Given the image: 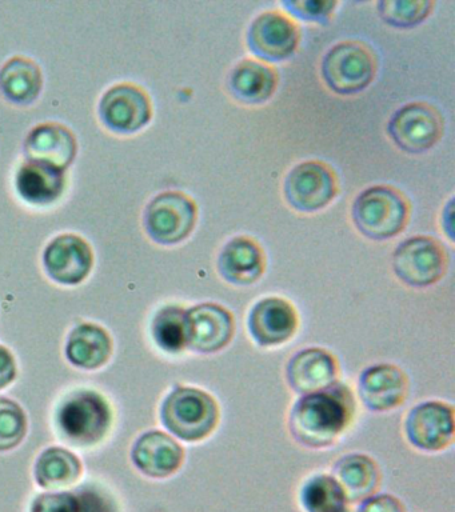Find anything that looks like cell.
<instances>
[{
  "label": "cell",
  "mask_w": 455,
  "mask_h": 512,
  "mask_svg": "<svg viewBox=\"0 0 455 512\" xmlns=\"http://www.w3.org/2000/svg\"><path fill=\"white\" fill-rule=\"evenodd\" d=\"M357 399L346 383L337 380L330 386L301 395L291 406L287 428L302 447L323 450L334 446L353 426Z\"/></svg>",
  "instance_id": "6da1fadb"
},
{
  "label": "cell",
  "mask_w": 455,
  "mask_h": 512,
  "mask_svg": "<svg viewBox=\"0 0 455 512\" xmlns=\"http://www.w3.org/2000/svg\"><path fill=\"white\" fill-rule=\"evenodd\" d=\"M163 426L187 443L210 438L221 422V407L213 394L202 388L175 386L163 400Z\"/></svg>",
  "instance_id": "7a4b0ae2"
},
{
  "label": "cell",
  "mask_w": 455,
  "mask_h": 512,
  "mask_svg": "<svg viewBox=\"0 0 455 512\" xmlns=\"http://www.w3.org/2000/svg\"><path fill=\"white\" fill-rule=\"evenodd\" d=\"M410 208L405 196L389 186L366 188L351 208L354 226L366 238L387 240L405 230Z\"/></svg>",
  "instance_id": "3957f363"
},
{
  "label": "cell",
  "mask_w": 455,
  "mask_h": 512,
  "mask_svg": "<svg viewBox=\"0 0 455 512\" xmlns=\"http://www.w3.org/2000/svg\"><path fill=\"white\" fill-rule=\"evenodd\" d=\"M110 404L94 391H78L67 396L58 411L63 436L77 446H91L105 438L111 426Z\"/></svg>",
  "instance_id": "277c9868"
},
{
  "label": "cell",
  "mask_w": 455,
  "mask_h": 512,
  "mask_svg": "<svg viewBox=\"0 0 455 512\" xmlns=\"http://www.w3.org/2000/svg\"><path fill=\"white\" fill-rule=\"evenodd\" d=\"M322 78L338 95H354L365 90L377 74L373 52L358 42H342L323 56Z\"/></svg>",
  "instance_id": "5b68a950"
},
{
  "label": "cell",
  "mask_w": 455,
  "mask_h": 512,
  "mask_svg": "<svg viewBox=\"0 0 455 512\" xmlns=\"http://www.w3.org/2000/svg\"><path fill=\"white\" fill-rule=\"evenodd\" d=\"M393 270L406 286L425 288L446 274L447 255L437 239L414 236L398 244L393 254Z\"/></svg>",
  "instance_id": "8992f818"
},
{
  "label": "cell",
  "mask_w": 455,
  "mask_h": 512,
  "mask_svg": "<svg viewBox=\"0 0 455 512\" xmlns=\"http://www.w3.org/2000/svg\"><path fill=\"white\" fill-rule=\"evenodd\" d=\"M197 223V206L178 191L162 192L149 203L145 227L150 238L163 246H173L189 238Z\"/></svg>",
  "instance_id": "52a82bcc"
},
{
  "label": "cell",
  "mask_w": 455,
  "mask_h": 512,
  "mask_svg": "<svg viewBox=\"0 0 455 512\" xmlns=\"http://www.w3.org/2000/svg\"><path fill=\"white\" fill-rule=\"evenodd\" d=\"M455 411L442 400H425L406 414L403 431L410 446L418 451L441 452L454 442Z\"/></svg>",
  "instance_id": "ba28073f"
},
{
  "label": "cell",
  "mask_w": 455,
  "mask_h": 512,
  "mask_svg": "<svg viewBox=\"0 0 455 512\" xmlns=\"http://www.w3.org/2000/svg\"><path fill=\"white\" fill-rule=\"evenodd\" d=\"M283 192L294 210L319 211L329 206L337 195V178L327 164L309 160L291 168L283 184Z\"/></svg>",
  "instance_id": "9c48e42d"
},
{
  "label": "cell",
  "mask_w": 455,
  "mask_h": 512,
  "mask_svg": "<svg viewBox=\"0 0 455 512\" xmlns=\"http://www.w3.org/2000/svg\"><path fill=\"white\" fill-rule=\"evenodd\" d=\"M441 115L425 103H410L399 108L387 124V132L397 147L409 154H423L441 139Z\"/></svg>",
  "instance_id": "30bf717a"
},
{
  "label": "cell",
  "mask_w": 455,
  "mask_h": 512,
  "mask_svg": "<svg viewBox=\"0 0 455 512\" xmlns=\"http://www.w3.org/2000/svg\"><path fill=\"white\" fill-rule=\"evenodd\" d=\"M235 335V319L217 303L195 304L186 310V347L201 355L225 350Z\"/></svg>",
  "instance_id": "8fae6325"
},
{
  "label": "cell",
  "mask_w": 455,
  "mask_h": 512,
  "mask_svg": "<svg viewBox=\"0 0 455 512\" xmlns=\"http://www.w3.org/2000/svg\"><path fill=\"white\" fill-rule=\"evenodd\" d=\"M298 328L297 308L281 296L258 300L247 315V331L259 347L283 346L297 335Z\"/></svg>",
  "instance_id": "7c38bea8"
},
{
  "label": "cell",
  "mask_w": 455,
  "mask_h": 512,
  "mask_svg": "<svg viewBox=\"0 0 455 512\" xmlns=\"http://www.w3.org/2000/svg\"><path fill=\"white\" fill-rule=\"evenodd\" d=\"M407 374L393 363H375L363 368L358 376V398L371 412L397 410L409 396Z\"/></svg>",
  "instance_id": "4fadbf2b"
},
{
  "label": "cell",
  "mask_w": 455,
  "mask_h": 512,
  "mask_svg": "<svg viewBox=\"0 0 455 512\" xmlns=\"http://www.w3.org/2000/svg\"><path fill=\"white\" fill-rule=\"evenodd\" d=\"M247 47L258 59L275 63L289 59L299 44V30L293 20L278 11L257 16L247 31Z\"/></svg>",
  "instance_id": "5bb4252c"
},
{
  "label": "cell",
  "mask_w": 455,
  "mask_h": 512,
  "mask_svg": "<svg viewBox=\"0 0 455 512\" xmlns=\"http://www.w3.org/2000/svg\"><path fill=\"white\" fill-rule=\"evenodd\" d=\"M101 118L110 130L131 134L151 119V103L146 92L133 84H118L103 95Z\"/></svg>",
  "instance_id": "9a60e30c"
},
{
  "label": "cell",
  "mask_w": 455,
  "mask_h": 512,
  "mask_svg": "<svg viewBox=\"0 0 455 512\" xmlns=\"http://www.w3.org/2000/svg\"><path fill=\"white\" fill-rule=\"evenodd\" d=\"M338 359L323 347H306L295 352L286 364V382L298 395L322 390L337 382Z\"/></svg>",
  "instance_id": "2e32d148"
},
{
  "label": "cell",
  "mask_w": 455,
  "mask_h": 512,
  "mask_svg": "<svg viewBox=\"0 0 455 512\" xmlns=\"http://www.w3.org/2000/svg\"><path fill=\"white\" fill-rule=\"evenodd\" d=\"M43 262L47 274L62 284H78L87 278L94 256L89 243L77 235H61L47 246Z\"/></svg>",
  "instance_id": "e0dca14e"
},
{
  "label": "cell",
  "mask_w": 455,
  "mask_h": 512,
  "mask_svg": "<svg viewBox=\"0 0 455 512\" xmlns=\"http://www.w3.org/2000/svg\"><path fill=\"white\" fill-rule=\"evenodd\" d=\"M217 267L219 275L227 283L251 286L265 274V252L255 240L235 236L219 252Z\"/></svg>",
  "instance_id": "ac0fdd59"
},
{
  "label": "cell",
  "mask_w": 455,
  "mask_h": 512,
  "mask_svg": "<svg viewBox=\"0 0 455 512\" xmlns=\"http://www.w3.org/2000/svg\"><path fill=\"white\" fill-rule=\"evenodd\" d=\"M135 466L150 478H169L181 470L185 450L181 444L162 431H149L133 448Z\"/></svg>",
  "instance_id": "d6986e66"
},
{
  "label": "cell",
  "mask_w": 455,
  "mask_h": 512,
  "mask_svg": "<svg viewBox=\"0 0 455 512\" xmlns=\"http://www.w3.org/2000/svg\"><path fill=\"white\" fill-rule=\"evenodd\" d=\"M25 152L29 162L65 171L77 155V140L62 124H41L27 136Z\"/></svg>",
  "instance_id": "ffe728a7"
},
{
  "label": "cell",
  "mask_w": 455,
  "mask_h": 512,
  "mask_svg": "<svg viewBox=\"0 0 455 512\" xmlns=\"http://www.w3.org/2000/svg\"><path fill=\"white\" fill-rule=\"evenodd\" d=\"M331 475L345 490L350 504L361 503L381 486L382 472L370 455L350 452L335 460Z\"/></svg>",
  "instance_id": "44dd1931"
},
{
  "label": "cell",
  "mask_w": 455,
  "mask_h": 512,
  "mask_svg": "<svg viewBox=\"0 0 455 512\" xmlns=\"http://www.w3.org/2000/svg\"><path fill=\"white\" fill-rule=\"evenodd\" d=\"M278 75L266 64L245 59L231 70L227 88L231 96L243 104H262L277 90Z\"/></svg>",
  "instance_id": "7402d4cb"
},
{
  "label": "cell",
  "mask_w": 455,
  "mask_h": 512,
  "mask_svg": "<svg viewBox=\"0 0 455 512\" xmlns=\"http://www.w3.org/2000/svg\"><path fill=\"white\" fill-rule=\"evenodd\" d=\"M65 174L43 164L27 162L19 168L17 190L26 202L35 206H47L62 195Z\"/></svg>",
  "instance_id": "603a6c76"
},
{
  "label": "cell",
  "mask_w": 455,
  "mask_h": 512,
  "mask_svg": "<svg viewBox=\"0 0 455 512\" xmlns=\"http://www.w3.org/2000/svg\"><path fill=\"white\" fill-rule=\"evenodd\" d=\"M113 343L109 334L95 324H81L71 332L66 354L75 366L93 370L109 360Z\"/></svg>",
  "instance_id": "cb8c5ba5"
},
{
  "label": "cell",
  "mask_w": 455,
  "mask_h": 512,
  "mask_svg": "<svg viewBox=\"0 0 455 512\" xmlns=\"http://www.w3.org/2000/svg\"><path fill=\"white\" fill-rule=\"evenodd\" d=\"M298 499L303 512H350L345 490L325 472L309 476L299 488Z\"/></svg>",
  "instance_id": "d4e9b609"
},
{
  "label": "cell",
  "mask_w": 455,
  "mask_h": 512,
  "mask_svg": "<svg viewBox=\"0 0 455 512\" xmlns=\"http://www.w3.org/2000/svg\"><path fill=\"white\" fill-rule=\"evenodd\" d=\"M42 84L41 68L33 60L14 58L0 70V90L11 102L33 103L42 90Z\"/></svg>",
  "instance_id": "484cf974"
},
{
  "label": "cell",
  "mask_w": 455,
  "mask_h": 512,
  "mask_svg": "<svg viewBox=\"0 0 455 512\" xmlns=\"http://www.w3.org/2000/svg\"><path fill=\"white\" fill-rule=\"evenodd\" d=\"M82 474V464L73 452L59 447H51L39 456L35 466V478L39 486L63 488L70 486Z\"/></svg>",
  "instance_id": "4316f807"
},
{
  "label": "cell",
  "mask_w": 455,
  "mask_h": 512,
  "mask_svg": "<svg viewBox=\"0 0 455 512\" xmlns=\"http://www.w3.org/2000/svg\"><path fill=\"white\" fill-rule=\"evenodd\" d=\"M153 338L167 354H181L186 347V310L181 306H166L155 315L151 324Z\"/></svg>",
  "instance_id": "83f0119b"
},
{
  "label": "cell",
  "mask_w": 455,
  "mask_h": 512,
  "mask_svg": "<svg viewBox=\"0 0 455 512\" xmlns=\"http://www.w3.org/2000/svg\"><path fill=\"white\" fill-rule=\"evenodd\" d=\"M434 3L430 0H383L377 4L383 22L397 28H411L430 15Z\"/></svg>",
  "instance_id": "f1b7e54d"
},
{
  "label": "cell",
  "mask_w": 455,
  "mask_h": 512,
  "mask_svg": "<svg viewBox=\"0 0 455 512\" xmlns=\"http://www.w3.org/2000/svg\"><path fill=\"white\" fill-rule=\"evenodd\" d=\"M26 416L21 406L10 399H0V451L11 450L26 435Z\"/></svg>",
  "instance_id": "f546056e"
},
{
  "label": "cell",
  "mask_w": 455,
  "mask_h": 512,
  "mask_svg": "<svg viewBox=\"0 0 455 512\" xmlns=\"http://www.w3.org/2000/svg\"><path fill=\"white\" fill-rule=\"evenodd\" d=\"M338 3L333 0H286L282 7L294 18L303 22L318 23L326 26L334 14Z\"/></svg>",
  "instance_id": "4dcf8cb0"
},
{
  "label": "cell",
  "mask_w": 455,
  "mask_h": 512,
  "mask_svg": "<svg viewBox=\"0 0 455 512\" xmlns=\"http://www.w3.org/2000/svg\"><path fill=\"white\" fill-rule=\"evenodd\" d=\"M31 512H81V503L71 492L45 494L34 500Z\"/></svg>",
  "instance_id": "1f68e13d"
},
{
  "label": "cell",
  "mask_w": 455,
  "mask_h": 512,
  "mask_svg": "<svg viewBox=\"0 0 455 512\" xmlns=\"http://www.w3.org/2000/svg\"><path fill=\"white\" fill-rule=\"evenodd\" d=\"M355 512H407L405 504L395 495L386 492H375L369 498L358 503Z\"/></svg>",
  "instance_id": "d6a6232c"
},
{
  "label": "cell",
  "mask_w": 455,
  "mask_h": 512,
  "mask_svg": "<svg viewBox=\"0 0 455 512\" xmlns=\"http://www.w3.org/2000/svg\"><path fill=\"white\" fill-rule=\"evenodd\" d=\"M81 512H114L110 500L95 490L78 492Z\"/></svg>",
  "instance_id": "836d02e7"
},
{
  "label": "cell",
  "mask_w": 455,
  "mask_h": 512,
  "mask_svg": "<svg viewBox=\"0 0 455 512\" xmlns=\"http://www.w3.org/2000/svg\"><path fill=\"white\" fill-rule=\"evenodd\" d=\"M17 375L14 356L6 347L0 346V390L9 386Z\"/></svg>",
  "instance_id": "e575fe53"
},
{
  "label": "cell",
  "mask_w": 455,
  "mask_h": 512,
  "mask_svg": "<svg viewBox=\"0 0 455 512\" xmlns=\"http://www.w3.org/2000/svg\"><path fill=\"white\" fill-rule=\"evenodd\" d=\"M443 216H447V219L443 218V230H445L447 236L453 240V200H450L449 204H447L445 211H443Z\"/></svg>",
  "instance_id": "d590c367"
}]
</instances>
